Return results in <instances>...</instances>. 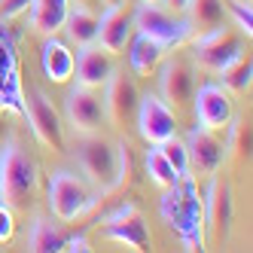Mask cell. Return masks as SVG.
Here are the masks:
<instances>
[{
    "instance_id": "1",
    "label": "cell",
    "mask_w": 253,
    "mask_h": 253,
    "mask_svg": "<svg viewBox=\"0 0 253 253\" xmlns=\"http://www.w3.org/2000/svg\"><path fill=\"white\" fill-rule=\"evenodd\" d=\"M40 171L19 137H6L0 150V202L12 211H28L37 198Z\"/></svg>"
},
{
    "instance_id": "2",
    "label": "cell",
    "mask_w": 253,
    "mask_h": 253,
    "mask_svg": "<svg viewBox=\"0 0 253 253\" xmlns=\"http://www.w3.org/2000/svg\"><path fill=\"white\" fill-rule=\"evenodd\" d=\"M202 202L195 195V177H183L162 195V220H165L189 250H202Z\"/></svg>"
},
{
    "instance_id": "3",
    "label": "cell",
    "mask_w": 253,
    "mask_h": 253,
    "mask_svg": "<svg viewBox=\"0 0 253 253\" xmlns=\"http://www.w3.org/2000/svg\"><path fill=\"white\" fill-rule=\"evenodd\" d=\"M77 162L101 195H110L119 189V150L107 140L101 131L95 134H80L77 140Z\"/></svg>"
},
{
    "instance_id": "4",
    "label": "cell",
    "mask_w": 253,
    "mask_h": 253,
    "mask_svg": "<svg viewBox=\"0 0 253 253\" xmlns=\"http://www.w3.org/2000/svg\"><path fill=\"white\" fill-rule=\"evenodd\" d=\"M95 205L88 183L80 180L70 171H55L49 180V208L55 213V220L61 223H74L77 216H83L88 208Z\"/></svg>"
},
{
    "instance_id": "5",
    "label": "cell",
    "mask_w": 253,
    "mask_h": 253,
    "mask_svg": "<svg viewBox=\"0 0 253 253\" xmlns=\"http://www.w3.org/2000/svg\"><path fill=\"white\" fill-rule=\"evenodd\" d=\"M101 104H104V119L116 131H125L137 113V104H140V92H137L134 77L125 74V70H113L104 83V101Z\"/></svg>"
},
{
    "instance_id": "6",
    "label": "cell",
    "mask_w": 253,
    "mask_h": 253,
    "mask_svg": "<svg viewBox=\"0 0 253 253\" xmlns=\"http://www.w3.org/2000/svg\"><path fill=\"white\" fill-rule=\"evenodd\" d=\"M25 116L31 122V131L37 137V143L49 153H64V125L61 116L55 113L52 101L40 92V88H31L25 92Z\"/></svg>"
},
{
    "instance_id": "7",
    "label": "cell",
    "mask_w": 253,
    "mask_h": 253,
    "mask_svg": "<svg viewBox=\"0 0 253 253\" xmlns=\"http://www.w3.org/2000/svg\"><path fill=\"white\" fill-rule=\"evenodd\" d=\"M241 49H244L241 34L226 28V25H220L216 31L195 37V55H192V61H195L198 70H205V74H220V67H226Z\"/></svg>"
},
{
    "instance_id": "8",
    "label": "cell",
    "mask_w": 253,
    "mask_h": 253,
    "mask_svg": "<svg viewBox=\"0 0 253 253\" xmlns=\"http://www.w3.org/2000/svg\"><path fill=\"white\" fill-rule=\"evenodd\" d=\"M134 31L147 34L150 40L162 43L165 49H177V46H183L192 37L189 22H180V19H174L168 9L147 6V3H140V9H134Z\"/></svg>"
},
{
    "instance_id": "9",
    "label": "cell",
    "mask_w": 253,
    "mask_h": 253,
    "mask_svg": "<svg viewBox=\"0 0 253 253\" xmlns=\"http://www.w3.org/2000/svg\"><path fill=\"white\" fill-rule=\"evenodd\" d=\"M101 235L107 241H116V244L128 247V250H137V253L150 250V241H153L150 238V226H147L143 213L134 205H125L116 213L107 216L104 226H101Z\"/></svg>"
},
{
    "instance_id": "10",
    "label": "cell",
    "mask_w": 253,
    "mask_h": 253,
    "mask_svg": "<svg viewBox=\"0 0 253 253\" xmlns=\"http://www.w3.org/2000/svg\"><path fill=\"white\" fill-rule=\"evenodd\" d=\"M0 113H22L25 116V85L19 55L6 31H0Z\"/></svg>"
},
{
    "instance_id": "11",
    "label": "cell",
    "mask_w": 253,
    "mask_h": 253,
    "mask_svg": "<svg viewBox=\"0 0 253 253\" xmlns=\"http://www.w3.org/2000/svg\"><path fill=\"white\" fill-rule=\"evenodd\" d=\"M134 37V9L128 6V0H122L116 6H107V12L98 22V46L107 55H122L128 49Z\"/></svg>"
},
{
    "instance_id": "12",
    "label": "cell",
    "mask_w": 253,
    "mask_h": 253,
    "mask_svg": "<svg viewBox=\"0 0 253 253\" xmlns=\"http://www.w3.org/2000/svg\"><path fill=\"white\" fill-rule=\"evenodd\" d=\"M64 116L74 134H95L104 125V104L98 88H70V95L64 101Z\"/></svg>"
},
{
    "instance_id": "13",
    "label": "cell",
    "mask_w": 253,
    "mask_h": 253,
    "mask_svg": "<svg viewBox=\"0 0 253 253\" xmlns=\"http://www.w3.org/2000/svg\"><path fill=\"white\" fill-rule=\"evenodd\" d=\"M134 116H137L140 137L147 140V143H153V147H159V143H165L168 137L177 134V113L162 98H156V95L140 98Z\"/></svg>"
},
{
    "instance_id": "14",
    "label": "cell",
    "mask_w": 253,
    "mask_h": 253,
    "mask_svg": "<svg viewBox=\"0 0 253 253\" xmlns=\"http://www.w3.org/2000/svg\"><path fill=\"white\" fill-rule=\"evenodd\" d=\"M211 192H208V235H211V247H220L229 238L232 229V183L223 174H211Z\"/></svg>"
},
{
    "instance_id": "15",
    "label": "cell",
    "mask_w": 253,
    "mask_h": 253,
    "mask_svg": "<svg viewBox=\"0 0 253 253\" xmlns=\"http://www.w3.org/2000/svg\"><path fill=\"white\" fill-rule=\"evenodd\" d=\"M186 153H189V174L192 177H211L220 171L223 159H226V143L216 137V131L208 128H192L186 140Z\"/></svg>"
},
{
    "instance_id": "16",
    "label": "cell",
    "mask_w": 253,
    "mask_h": 253,
    "mask_svg": "<svg viewBox=\"0 0 253 253\" xmlns=\"http://www.w3.org/2000/svg\"><path fill=\"white\" fill-rule=\"evenodd\" d=\"M159 92L162 101H165L174 113L186 110L192 95H195V80H192V67L183 58H171L165 67H162V77H159Z\"/></svg>"
},
{
    "instance_id": "17",
    "label": "cell",
    "mask_w": 253,
    "mask_h": 253,
    "mask_svg": "<svg viewBox=\"0 0 253 253\" xmlns=\"http://www.w3.org/2000/svg\"><path fill=\"white\" fill-rule=\"evenodd\" d=\"M192 101H195V119L202 128L223 131L232 122V98L223 85L208 83V85L198 88V95H192Z\"/></svg>"
},
{
    "instance_id": "18",
    "label": "cell",
    "mask_w": 253,
    "mask_h": 253,
    "mask_svg": "<svg viewBox=\"0 0 253 253\" xmlns=\"http://www.w3.org/2000/svg\"><path fill=\"white\" fill-rule=\"evenodd\" d=\"M74 74H77V85L101 88L107 83V77L113 74V61H110V55H107L98 43H92V46L80 49V55L74 61Z\"/></svg>"
},
{
    "instance_id": "19",
    "label": "cell",
    "mask_w": 253,
    "mask_h": 253,
    "mask_svg": "<svg viewBox=\"0 0 253 253\" xmlns=\"http://www.w3.org/2000/svg\"><path fill=\"white\" fill-rule=\"evenodd\" d=\"M74 61H77V55L70 52L67 43H61L58 37H46L43 52H40V64H43V74L49 83L64 85L74 80Z\"/></svg>"
},
{
    "instance_id": "20",
    "label": "cell",
    "mask_w": 253,
    "mask_h": 253,
    "mask_svg": "<svg viewBox=\"0 0 253 253\" xmlns=\"http://www.w3.org/2000/svg\"><path fill=\"white\" fill-rule=\"evenodd\" d=\"M67 6L70 0H31V31L40 34V37H55L64 28L67 19Z\"/></svg>"
},
{
    "instance_id": "21",
    "label": "cell",
    "mask_w": 253,
    "mask_h": 253,
    "mask_svg": "<svg viewBox=\"0 0 253 253\" xmlns=\"http://www.w3.org/2000/svg\"><path fill=\"white\" fill-rule=\"evenodd\" d=\"M98 22L101 15L95 12V6H80V3H70L67 6V19H64V28H67V37L74 46H92L98 40Z\"/></svg>"
},
{
    "instance_id": "22",
    "label": "cell",
    "mask_w": 253,
    "mask_h": 253,
    "mask_svg": "<svg viewBox=\"0 0 253 253\" xmlns=\"http://www.w3.org/2000/svg\"><path fill=\"white\" fill-rule=\"evenodd\" d=\"M189 31L192 37H202V34H211L220 25H226V3L223 0H189Z\"/></svg>"
},
{
    "instance_id": "23",
    "label": "cell",
    "mask_w": 253,
    "mask_h": 253,
    "mask_svg": "<svg viewBox=\"0 0 253 253\" xmlns=\"http://www.w3.org/2000/svg\"><path fill=\"white\" fill-rule=\"evenodd\" d=\"M131 70L137 77H153L156 74V67L162 64V58H165V46L150 40L147 34H137L134 31V37H131Z\"/></svg>"
},
{
    "instance_id": "24",
    "label": "cell",
    "mask_w": 253,
    "mask_h": 253,
    "mask_svg": "<svg viewBox=\"0 0 253 253\" xmlns=\"http://www.w3.org/2000/svg\"><path fill=\"white\" fill-rule=\"evenodd\" d=\"M220 80H223V88L232 95H247L250 92V83H253V61L250 55L241 49L226 67H220Z\"/></svg>"
},
{
    "instance_id": "25",
    "label": "cell",
    "mask_w": 253,
    "mask_h": 253,
    "mask_svg": "<svg viewBox=\"0 0 253 253\" xmlns=\"http://www.w3.org/2000/svg\"><path fill=\"white\" fill-rule=\"evenodd\" d=\"M67 241V235L52 226L46 216H34V226H31V235H28V250L31 253H58Z\"/></svg>"
},
{
    "instance_id": "26",
    "label": "cell",
    "mask_w": 253,
    "mask_h": 253,
    "mask_svg": "<svg viewBox=\"0 0 253 253\" xmlns=\"http://www.w3.org/2000/svg\"><path fill=\"white\" fill-rule=\"evenodd\" d=\"M250 143H253V131H250V119L241 116L229 122V143H226V156L235 162L238 168H244L250 162Z\"/></svg>"
},
{
    "instance_id": "27",
    "label": "cell",
    "mask_w": 253,
    "mask_h": 253,
    "mask_svg": "<svg viewBox=\"0 0 253 253\" xmlns=\"http://www.w3.org/2000/svg\"><path fill=\"white\" fill-rule=\"evenodd\" d=\"M147 174H150V180L159 186V189H168V186H174L177 183V171L171 168V162L165 159V153H162L159 147H153L150 153H147Z\"/></svg>"
},
{
    "instance_id": "28",
    "label": "cell",
    "mask_w": 253,
    "mask_h": 253,
    "mask_svg": "<svg viewBox=\"0 0 253 253\" xmlns=\"http://www.w3.org/2000/svg\"><path fill=\"white\" fill-rule=\"evenodd\" d=\"M159 150L165 153V159L171 162V168L177 171V177H180V180H183V177H192V174H189V153H186V143L180 140L177 134H174V137H168L165 143H159Z\"/></svg>"
},
{
    "instance_id": "29",
    "label": "cell",
    "mask_w": 253,
    "mask_h": 253,
    "mask_svg": "<svg viewBox=\"0 0 253 253\" xmlns=\"http://www.w3.org/2000/svg\"><path fill=\"white\" fill-rule=\"evenodd\" d=\"M226 12L235 19L238 31L247 34V40H250V34H253V12H250V3H244V0H226Z\"/></svg>"
},
{
    "instance_id": "30",
    "label": "cell",
    "mask_w": 253,
    "mask_h": 253,
    "mask_svg": "<svg viewBox=\"0 0 253 253\" xmlns=\"http://www.w3.org/2000/svg\"><path fill=\"white\" fill-rule=\"evenodd\" d=\"M31 0H0V22H12L22 12H28Z\"/></svg>"
},
{
    "instance_id": "31",
    "label": "cell",
    "mask_w": 253,
    "mask_h": 253,
    "mask_svg": "<svg viewBox=\"0 0 253 253\" xmlns=\"http://www.w3.org/2000/svg\"><path fill=\"white\" fill-rule=\"evenodd\" d=\"M15 235V216H12V208H6L3 202H0V244L12 241Z\"/></svg>"
},
{
    "instance_id": "32",
    "label": "cell",
    "mask_w": 253,
    "mask_h": 253,
    "mask_svg": "<svg viewBox=\"0 0 253 253\" xmlns=\"http://www.w3.org/2000/svg\"><path fill=\"white\" fill-rule=\"evenodd\" d=\"M61 250H70V253H77V250H80V253H85V250H92V247H88V241L80 235V238H67Z\"/></svg>"
},
{
    "instance_id": "33",
    "label": "cell",
    "mask_w": 253,
    "mask_h": 253,
    "mask_svg": "<svg viewBox=\"0 0 253 253\" xmlns=\"http://www.w3.org/2000/svg\"><path fill=\"white\" fill-rule=\"evenodd\" d=\"M186 3H189V0H165L168 9H186Z\"/></svg>"
},
{
    "instance_id": "34",
    "label": "cell",
    "mask_w": 253,
    "mask_h": 253,
    "mask_svg": "<svg viewBox=\"0 0 253 253\" xmlns=\"http://www.w3.org/2000/svg\"><path fill=\"white\" fill-rule=\"evenodd\" d=\"M70 3H80V6H98V0H70Z\"/></svg>"
},
{
    "instance_id": "35",
    "label": "cell",
    "mask_w": 253,
    "mask_h": 253,
    "mask_svg": "<svg viewBox=\"0 0 253 253\" xmlns=\"http://www.w3.org/2000/svg\"><path fill=\"white\" fill-rule=\"evenodd\" d=\"M140 3H147V6H162L165 0H140Z\"/></svg>"
},
{
    "instance_id": "36",
    "label": "cell",
    "mask_w": 253,
    "mask_h": 253,
    "mask_svg": "<svg viewBox=\"0 0 253 253\" xmlns=\"http://www.w3.org/2000/svg\"><path fill=\"white\" fill-rule=\"evenodd\" d=\"M116 3H122V0H101V6H116Z\"/></svg>"
},
{
    "instance_id": "37",
    "label": "cell",
    "mask_w": 253,
    "mask_h": 253,
    "mask_svg": "<svg viewBox=\"0 0 253 253\" xmlns=\"http://www.w3.org/2000/svg\"><path fill=\"white\" fill-rule=\"evenodd\" d=\"M3 128H6V125H3V113H0V137H3Z\"/></svg>"
},
{
    "instance_id": "38",
    "label": "cell",
    "mask_w": 253,
    "mask_h": 253,
    "mask_svg": "<svg viewBox=\"0 0 253 253\" xmlns=\"http://www.w3.org/2000/svg\"><path fill=\"white\" fill-rule=\"evenodd\" d=\"M244 3H250V0H244Z\"/></svg>"
}]
</instances>
